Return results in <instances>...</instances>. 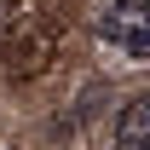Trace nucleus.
Returning a JSON list of instances; mask_svg holds the SVG:
<instances>
[{
    "mask_svg": "<svg viewBox=\"0 0 150 150\" xmlns=\"http://www.w3.org/2000/svg\"><path fill=\"white\" fill-rule=\"evenodd\" d=\"M110 150H150V93L133 98L127 110L115 115V139H110Z\"/></svg>",
    "mask_w": 150,
    "mask_h": 150,
    "instance_id": "2",
    "label": "nucleus"
},
{
    "mask_svg": "<svg viewBox=\"0 0 150 150\" xmlns=\"http://www.w3.org/2000/svg\"><path fill=\"white\" fill-rule=\"evenodd\" d=\"M98 35L121 58H150V0H110L98 18Z\"/></svg>",
    "mask_w": 150,
    "mask_h": 150,
    "instance_id": "1",
    "label": "nucleus"
}]
</instances>
